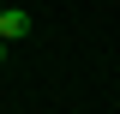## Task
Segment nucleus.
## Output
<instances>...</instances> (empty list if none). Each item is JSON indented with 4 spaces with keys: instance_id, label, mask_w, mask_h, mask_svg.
<instances>
[{
    "instance_id": "nucleus-1",
    "label": "nucleus",
    "mask_w": 120,
    "mask_h": 114,
    "mask_svg": "<svg viewBox=\"0 0 120 114\" xmlns=\"http://www.w3.org/2000/svg\"><path fill=\"white\" fill-rule=\"evenodd\" d=\"M24 30H30V12H18V6H0V36H6V42H18Z\"/></svg>"
},
{
    "instance_id": "nucleus-2",
    "label": "nucleus",
    "mask_w": 120,
    "mask_h": 114,
    "mask_svg": "<svg viewBox=\"0 0 120 114\" xmlns=\"http://www.w3.org/2000/svg\"><path fill=\"white\" fill-rule=\"evenodd\" d=\"M0 66H6V36H0Z\"/></svg>"
},
{
    "instance_id": "nucleus-3",
    "label": "nucleus",
    "mask_w": 120,
    "mask_h": 114,
    "mask_svg": "<svg viewBox=\"0 0 120 114\" xmlns=\"http://www.w3.org/2000/svg\"><path fill=\"white\" fill-rule=\"evenodd\" d=\"M0 6H6V0H0Z\"/></svg>"
}]
</instances>
